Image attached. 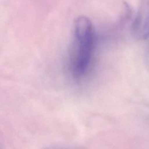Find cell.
I'll use <instances>...</instances> for the list:
<instances>
[{
    "label": "cell",
    "mask_w": 149,
    "mask_h": 149,
    "mask_svg": "<svg viewBox=\"0 0 149 149\" xmlns=\"http://www.w3.org/2000/svg\"><path fill=\"white\" fill-rule=\"evenodd\" d=\"M134 38L144 40L149 38V0H141L132 26Z\"/></svg>",
    "instance_id": "cell-2"
},
{
    "label": "cell",
    "mask_w": 149,
    "mask_h": 149,
    "mask_svg": "<svg viewBox=\"0 0 149 149\" xmlns=\"http://www.w3.org/2000/svg\"><path fill=\"white\" fill-rule=\"evenodd\" d=\"M94 41V29L91 20L79 16L74 24V42L70 56L72 75L81 77L86 72L91 59Z\"/></svg>",
    "instance_id": "cell-1"
}]
</instances>
